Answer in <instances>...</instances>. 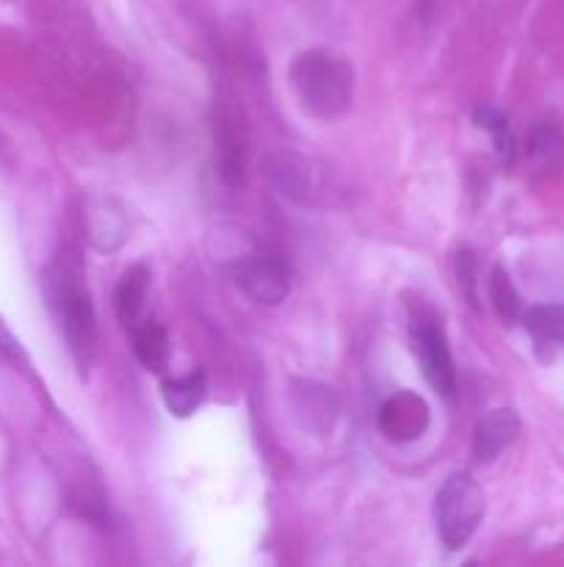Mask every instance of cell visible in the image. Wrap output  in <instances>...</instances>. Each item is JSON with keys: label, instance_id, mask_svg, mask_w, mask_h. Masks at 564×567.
I'll return each instance as SVG.
<instances>
[{"label": "cell", "instance_id": "cell-1", "mask_svg": "<svg viewBox=\"0 0 564 567\" xmlns=\"http://www.w3.org/2000/svg\"><path fill=\"white\" fill-rule=\"evenodd\" d=\"M288 81L302 111H307L315 120H337L352 105V64L326 50H304L293 55L288 66Z\"/></svg>", "mask_w": 564, "mask_h": 567}, {"label": "cell", "instance_id": "cell-2", "mask_svg": "<svg viewBox=\"0 0 564 567\" xmlns=\"http://www.w3.org/2000/svg\"><path fill=\"white\" fill-rule=\"evenodd\" d=\"M48 297L53 305L59 324L70 343L72 358L81 365H88L94 349H97V319L94 305L88 297L86 277L75 255H59L55 264L48 269Z\"/></svg>", "mask_w": 564, "mask_h": 567}, {"label": "cell", "instance_id": "cell-3", "mask_svg": "<svg viewBox=\"0 0 564 567\" xmlns=\"http://www.w3.org/2000/svg\"><path fill=\"white\" fill-rule=\"evenodd\" d=\"M484 491H481L473 476H448L435 498V524L442 546L448 551H457V548L468 546V540L476 535L481 520H484Z\"/></svg>", "mask_w": 564, "mask_h": 567}, {"label": "cell", "instance_id": "cell-4", "mask_svg": "<svg viewBox=\"0 0 564 567\" xmlns=\"http://www.w3.org/2000/svg\"><path fill=\"white\" fill-rule=\"evenodd\" d=\"M236 286L252 302L271 308V305H280L291 291V271H288V264L276 252L254 249V252H247L238 260Z\"/></svg>", "mask_w": 564, "mask_h": 567}, {"label": "cell", "instance_id": "cell-5", "mask_svg": "<svg viewBox=\"0 0 564 567\" xmlns=\"http://www.w3.org/2000/svg\"><path fill=\"white\" fill-rule=\"evenodd\" d=\"M412 343L429 385L442 399H451L457 391V369H453L451 349H448L442 327L435 319H418L412 324Z\"/></svg>", "mask_w": 564, "mask_h": 567}, {"label": "cell", "instance_id": "cell-6", "mask_svg": "<svg viewBox=\"0 0 564 567\" xmlns=\"http://www.w3.org/2000/svg\"><path fill=\"white\" fill-rule=\"evenodd\" d=\"M431 424L429 404L412 391H401L387 399L379 410V430L393 443L418 441Z\"/></svg>", "mask_w": 564, "mask_h": 567}, {"label": "cell", "instance_id": "cell-7", "mask_svg": "<svg viewBox=\"0 0 564 567\" xmlns=\"http://www.w3.org/2000/svg\"><path fill=\"white\" fill-rule=\"evenodd\" d=\"M213 142L221 181L230 188H241L247 181V136H243V125L232 111H221L216 116Z\"/></svg>", "mask_w": 564, "mask_h": 567}, {"label": "cell", "instance_id": "cell-8", "mask_svg": "<svg viewBox=\"0 0 564 567\" xmlns=\"http://www.w3.org/2000/svg\"><path fill=\"white\" fill-rule=\"evenodd\" d=\"M288 402H291V413L299 426L315 432V435H326L337 419V399L332 396L330 388L315 385V382H293Z\"/></svg>", "mask_w": 564, "mask_h": 567}, {"label": "cell", "instance_id": "cell-9", "mask_svg": "<svg viewBox=\"0 0 564 567\" xmlns=\"http://www.w3.org/2000/svg\"><path fill=\"white\" fill-rule=\"evenodd\" d=\"M88 241L97 252H116L125 244L127 219L114 197H94L86 210Z\"/></svg>", "mask_w": 564, "mask_h": 567}, {"label": "cell", "instance_id": "cell-10", "mask_svg": "<svg viewBox=\"0 0 564 567\" xmlns=\"http://www.w3.org/2000/svg\"><path fill=\"white\" fill-rule=\"evenodd\" d=\"M520 435V419L512 408L490 410L479 421L473 435V457L479 463H492L503 449L512 446Z\"/></svg>", "mask_w": 564, "mask_h": 567}, {"label": "cell", "instance_id": "cell-11", "mask_svg": "<svg viewBox=\"0 0 564 567\" xmlns=\"http://www.w3.org/2000/svg\"><path fill=\"white\" fill-rule=\"evenodd\" d=\"M149 288V266L147 264H133L125 275L119 277L114 288V313L127 330L138 324L144 310V299H147Z\"/></svg>", "mask_w": 564, "mask_h": 567}, {"label": "cell", "instance_id": "cell-12", "mask_svg": "<svg viewBox=\"0 0 564 567\" xmlns=\"http://www.w3.org/2000/svg\"><path fill=\"white\" fill-rule=\"evenodd\" d=\"M205 393H208V382H205V371H188V374L175 377V380L164 382V396L166 410H169L175 419H188L199 410Z\"/></svg>", "mask_w": 564, "mask_h": 567}, {"label": "cell", "instance_id": "cell-13", "mask_svg": "<svg viewBox=\"0 0 564 567\" xmlns=\"http://www.w3.org/2000/svg\"><path fill=\"white\" fill-rule=\"evenodd\" d=\"M133 352H136L138 363L153 374H164L169 369V336L164 327L158 324H136L133 327Z\"/></svg>", "mask_w": 564, "mask_h": 567}, {"label": "cell", "instance_id": "cell-14", "mask_svg": "<svg viewBox=\"0 0 564 567\" xmlns=\"http://www.w3.org/2000/svg\"><path fill=\"white\" fill-rule=\"evenodd\" d=\"M529 158L536 169H558L564 164V131L553 122H536L529 133Z\"/></svg>", "mask_w": 564, "mask_h": 567}, {"label": "cell", "instance_id": "cell-15", "mask_svg": "<svg viewBox=\"0 0 564 567\" xmlns=\"http://www.w3.org/2000/svg\"><path fill=\"white\" fill-rule=\"evenodd\" d=\"M269 172L271 177H274V183L280 186V192L285 194V197L291 199H299V203H304L310 194V177H307V166H304L302 158H296V155H274L269 164Z\"/></svg>", "mask_w": 564, "mask_h": 567}, {"label": "cell", "instance_id": "cell-16", "mask_svg": "<svg viewBox=\"0 0 564 567\" xmlns=\"http://www.w3.org/2000/svg\"><path fill=\"white\" fill-rule=\"evenodd\" d=\"M523 321L536 343H564V308L540 305V308L525 310Z\"/></svg>", "mask_w": 564, "mask_h": 567}, {"label": "cell", "instance_id": "cell-17", "mask_svg": "<svg viewBox=\"0 0 564 567\" xmlns=\"http://www.w3.org/2000/svg\"><path fill=\"white\" fill-rule=\"evenodd\" d=\"M490 299H492V308H495V313L501 316L503 321H518L520 316H523V302H520V293H518V288L512 286V280H509V275L503 266H495V269H492Z\"/></svg>", "mask_w": 564, "mask_h": 567}, {"label": "cell", "instance_id": "cell-18", "mask_svg": "<svg viewBox=\"0 0 564 567\" xmlns=\"http://www.w3.org/2000/svg\"><path fill=\"white\" fill-rule=\"evenodd\" d=\"M473 120H476V125L481 127V131L490 133L503 164H506V166L512 164V158H514V138H512V131H509L506 116H503L501 111H495V109H476Z\"/></svg>", "mask_w": 564, "mask_h": 567}, {"label": "cell", "instance_id": "cell-19", "mask_svg": "<svg viewBox=\"0 0 564 567\" xmlns=\"http://www.w3.org/2000/svg\"><path fill=\"white\" fill-rule=\"evenodd\" d=\"M457 277L459 286L468 293L470 305H479V297H476V260L473 255H470V249H462V252L457 255Z\"/></svg>", "mask_w": 564, "mask_h": 567}, {"label": "cell", "instance_id": "cell-20", "mask_svg": "<svg viewBox=\"0 0 564 567\" xmlns=\"http://www.w3.org/2000/svg\"><path fill=\"white\" fill-rule=\"evenodd\" d=\"M22 352H20V343H17V338L11 336L9 330L3 327V321H0V360H20Z\"/></svg>", "mask_w": 564, "mask_h": 567}]
</instances>
